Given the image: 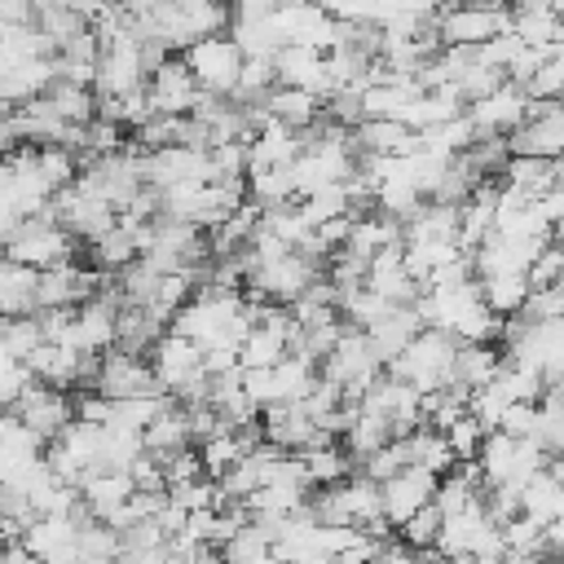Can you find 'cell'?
Returning a JSON list of instances; mask_svg holds the SVG:
<instances>
[{"label":"cell","instance_id":"obj_1","mask_svg":"<svg viewBox=\"0 0 564 564\" xmlns=\"http://www.w3.org/2000/svg\"><path fill=\"white\" fill-rule=\"evenodd\" d=\"M454 357H458V339L441 326H423L410 339V348L397 361H388L383 370L392 379H410L419 392H436V388L454 383Z\"/></svg>","mask_w":564,"mask_h":564},{"label":"cell","instance_id":"obj_45","mask_svg":"<svg viewBox=\"0 0 564 564\" xmlns=\"http://www.w3.org/2000/svg\"><path fill=\"white\" fill-rule=\"evenodd\" d=\"M445 436H449V445H454L458 458H476V454H480V441H485V427H480L476 414H463Z\"/></svg>","mask_w":564,"mask_h":564},{"label":"cell","instance_id":"obj_36","mask_svg":"<svg viewBox=\"0 0 564 564\" xmlns=\"http://www.w3.org/2000/svg\"><path fill=\"white\" fill-rule=\"evenodd\" d=\"M40 172L48 176L53 189H70L79 181V154L70 145H40Z\"/></svg>","mask_w":564,"mask_h":564},{"label":"cell","instance_id":"obj_25","mask_svg":"<svg viewBox=\"0 0 564 564\" xmlns=\"http://www.w3.org/2000/svg\"><path fill=\"white\" fill-rule=\"evenodd\" d=\"M410 458L419 463V467H427V471H436V476H445L454 463H458V454H454V445H449V436L445 432H436V427H414L410 436Z\"/></svg>","mask_w":564,"mask_h":564},{"label":"cell","instance_id":"obj_11","mask_svg":"<svg viewBox=\"0 0 564 564\" xmlns=\"http://www.w3.org/2000/svg\"><path fill=\"white\" fill-rule=\"evenodd\" d=\"M198 79L194 70L185 66V57H167L154 75H150V101H154V115H189L194 101H198Z\"/></svg>","mask_w":564,"mask_h":564},{"label":"cell","instance_id":"obj_34","mask_svg":"<svg viewBox=\"0 0 564 564\" xmlns=\"http://www.w3.org/2000/svg\"><path fill=\"white\" fill-rule=\"evenodd\" d=\"M44 344V326H40V317L35 313H26V317H9L4 322V357L9 361H26L35 348Z\"/></svg>","mask_w":564,"mask_h":564},{"label":"cell","instance_id":"obj_38","mask_svg":"<svg viewBox=\"0 0 564 564\" xmlns=\"http://www.w3.org/2000/svg\"><path fill=\"white\" fill-rule=\"evenodd\" d=\"M441 529H445V511L436 507V502H427L423 511H414L397 533H401V542H410L414 551H432L436 546V538H441Z\"/></svg>","mask_w":564,"mask_h":564},{"label":"cell","instance_id":"obj_8","mask_svg":"<svg viewBox=\"0 0 564 564\" xmlns=\"http://www.w3.org/2000/svg\"><path fill=\"white\" fill-rule=\"evenodd\" d=\"M436 485H441V476H436V471H427V467L410 463L405 471H397L392 480H383V516L401 529L414 511H423V507L436 498Z\"/></svg>","mask_w":564,"mask_h":564},{"label":"cell","instance_id":"obj_33","mask_svg":"<svg viewBox=\"0 0 564 564\" xmlns=\"http://www.w3.org/2000/svg\"><path fill=\"white\" fill-rule=\"evenodd\" d=\"M410 463H414V458H410V441H405V436H392V441H388V445H379L370 458H361V463H357V471H366L370 480H379V485H383V480H392L397 471H405Z\"/></svg>","mask_w":564,"mask_h":564},{"label":"cell","instance_id":"obj_10","mask_svg":"<svg viewBox=\"0 0 564 564\" xmlns=\"http://www.w3.org/2000/svg\"><path fill=\"white\" fill-rule=\"evenodd\" d=\"M150 366H154V375H159L163 392H181V388L203 370V348H198L194 339H185V335L167 330V335L150 348Z\"/></svg>","mask_w":564,"mask_h":564},{"label":"cell","instance_id":"obj_44","mask_svg":"<svg viewBox=\"0 0 564 564\" xmlns=\"http://www.w3.org/2000/svg\"><path fill=\"white\" fill-rule=\"evenodd\" d=\"M524 48H529V44H524L516 31H502V35H494L489 44H480V62H485V66H498V70H507V66H511V62H516Z\"/></svg>","mask_w":564,"mask_h":564},{"label":"cell","instance_id":"obj_46","mask_svg":"<svg viewBox=\"0 0 564 564\" xmlns=\"http://www.w3.org/2000/svg\"><path fill=\"white\" fill-rule=\"evenodd\" d=\"M31 383H35V370L26 361H9L4 357V370H0V397H4V405H18Z\"/></svg>","mask_w":564,"mask_h":564},{"label":"cell","instance_id":"obj_35","mask_svg":"<svg viewBox=\"0 0 564 564\" xmlns=\"http://www.w3.org/2000/svg\"><path fill=\"white\" fill-rule=\"evenodd\" d=\"M560 498H564V485L551 476V471H538V476H529V485H524V511L529 516H538V520H555L560 516Z\"/></svg>","mask_w":564,"mask_h":564},{"label":"cell","instance_id":"obj_48","mask_svg":"<svg viewBox=\"0 0 564 564\" xmlns=\"http://www.w3.org/2000/svg\"><path fill=\"white\" fill-rule=\"evenodd\" d=\"M242 388L260 401V410L273 405V401H282V392H278V370H273V366H264V370H247V366H242Z\"/></svg>","mask_w":564,"mask_h":564},{"label":"cell","instance_id":"obj_15","mask_svg":"<svg viewBox=\"0 0 564 564\" xmlns=\"http://www.w3.org/2000/svg\"><path fill=\"white\" fill-rule=\"evenodd\" d=\"M79 357L84 352H75V348H66V344H40L31 357H26V366L35 370V379L40 383H48V388H79Z\"/></svg>","mask_w":564,"mask_h":564},{"label":"cell","instance_id":"obj_49","mask_svg":"<svg viewBox=\"0 0 564 564\" xmlns=\"http://www.w3.org/2000/svg\"><path fill=\"white\" fill-rule=\"evenodd\" d=\"M128 476H132V485H137V489H167V471H163V463H159L150 449H145L141 458H132Z\"/></svg>","mask_w":564,"mask_h":564},{"label":"cell","instance_id":"obj_17","mask_svg":"<svg viewBox=\"0 0 564 564\" xmlns=\"http://www.w3.org/2000/svg\"><path fill=\"white\" fill-rule=\"evenodd\" d=\"M555 176H560V159H542V154H511L507 167H502V181L524 189L529 198H542L555 189Z\"/></svg>","mask_w":564,"mask_h":564},{"label":"cell","instance_id":"obj_19","mask_svg":"<svg viewBox=\"0 0 564 564\" xmlns=\"http://www.w3.org/2000/svg\"><path fill=\"white\" fill-rule=\"evenodd\" d=\"M79 494H84V502L93 507V516L106 520L115 507H123V502L137 494V485H132L128 471H93V476H84Z\"/></svg>","mask_w":564,"mask_h":564},{"label":"cell","instance_id":"obj_51","mask_svg":"<svg viewBox=\"0 0 564 564\" xmlns=\"http://www.w3.org/2000/svg\"><path fill=\"white\" fill-rule=\"evenodd\" d=\"M546 551L564 560V516H555V520L546 524Z\"/></svg>","mask_w":564,"mask_h":564},{"label":"cell","instance_id":"obj_2","mask_svg":"<svg viewBox=\"0 0 564 564\" xmlns=\"http://www.w3.org/2000/svg\"><path fill=\"white\" fill-rule=\"evenodd\" d=\"M502 31H516L507 0H467V4H445L436 13L441 44H489Z\"/></svg>","mask_w":564,"mask_h":564},{"label":"cell","instance_id":"obj_18","mask_svg":"<svg viewBox=\"0 0 564 564\" xmlns=\"http://www.w3.org/2000/svg\"><path fill=\"white\" fill-rule=\"evenodd\" d=\"M502 361L507 352L494 348V344H458V357H454V383L463 388H485L502 375Z\"/></svg>","mask_w":564,"mask_h":564},{"label":"cell","instance_id":"obj_28","mask_svg":"<svg viewBox=\"0 0 564 564\" xmlns=\"http://www.w3.org/2000/svg\"><path fill=\"white\" fill-rule=\"evenodd\" d=\"M88 247H93V264H97L101 273H119V269H128L132 260H141L137 234H128L123 225H115L110 234H101V238L88 242Z\"/></svg>","mask_w":564,"mask_h":564},{"label":"cell","instance_id":"obj_13","mask_svg":"<svg viewBox=\"0 0 564 564\" xmlns=\"http://www.w3.org/2000/svg\"><path fill=\"white\" fill-rule=\"evenodd\" d=\"M423 330V322H419V313H414V304H397L388 317H379L366 335H370V348L379 352V361L388 366V361H397L405 348H410V339Z\"/></svg>","mask_w":564,"mask_h":564},{"label":"cell","instance_id":"obj_21","mask_svg":"<svg viewBox=\"0 0 564 564\" xmlns=\"http://www.w3.org/2000/svg\"><path fill=\"white\" fill-rule=\"evenodd\" d=\"M229 35L238 40V48H242L247 57H278V53L286 48V35H282V26L273 22V13H269V18H234Z\"/></svg>","mask_w":564,"mask_h":564},{"label":"cell","instance_id":"obj_22","mask_svg":"<svg viewBox=\"0 0 564 564\" xmlns=\"http://www.w3.org/2000/svg\"><path fill=\"white\" fill-rule=\"evenodd\" d=\"M392 436H397V432H392V419L379 414V410H366V405H361V414H357L352 427L344 432V449L361 463V458H370L379 445H388Z\"/></svg>","mask_w":564,"mask_h":564},{"label":"cell","instance_id":"obj_14","mask_svg":"<svg viewBox=\"0 0 564 564\" xmlns=\"http://www.w3.org/2000/svg\"><path fill=\"white\" fill-rule=\"evenodd\" d=\"M44 449H48V441L40 436V432H31L18 414H9L4 423H0V463H4V480H13L22 467H31L35 458H44Z\"/></svg>","mask_w":564,"mask_h":564},{"label":"cell","instance_id":"obj_23","mask_svg":"<svg viewBox=\"0 0 564 564\" xmlns=\"http://www.w3.org/2000/svg\"><path fill=\"white\" fill-rule=\"evenodd\" d=\"M48 101H53V110H57L62 119H70V123H93V119H97V106H101L97 88L75 84V79H62V75L53 79Z\"/></svg>","mask_w":564,"mask_h":564},{"label":"cell","instance_id":"obj_30","mask_svg":"<svg viewBox=\"0 0 564 564\" xmlns=\"http://www.w3.org/2000/svg\"><path fill=\"white\" fill-rule=\"evenodd\" d=\"M300 207H304V216H308L313 225H322V220H330V216H357V203H352V194H348V181H330V185L313 189L308 198H300Z\"/></svg>","mask_w":564,"mask_h":564},{"label":"cell","instance_id":"obj_24","mask_svg":"<svg viewBox=\"0 0 564 564\" xmlns=\"http://www.w3.org/2000/svg\"><path fill=\"white\" fill-rule=\"evenodd\" d=\"M485 286V304L498 313V317H516L524 313L533 286H529V273H494V278H480Z\"/></svg>","mask_w":564,"mask_h":564},{"label":"cell","instance_id":"obj_43","mask_svg":"<svg viewBox=\"0 0 564 564\" xmlns=\"http://www.w3.org/2000/svg\"><path fill=\"white\" fill-rule=\"evenodd\" d=\"M476 498H485V494H476V489H471L463 476L445 471V476H441V485H436V498H432V502H436L445 516H458V511H467Z\"/></svg>","mask_w":564,"mask_h":564},{"label":"cell","instance_id":"obj_3","mask_svg":"<svg viewBox=\"0 0 564 564\" xmlns=\"http://www.w3.org/2000/svg\"><path fill=\"white\" fill-rule=\"evenodd\" d=\"M185 66L194 70V79H198V88H207V93H234L238 88V75H242V62H247V53L238 48V40L225 31V35H207V40H194L185 53Z\"/></svg>","mask_w":564,"mask_h":564},{"label":"cell","instance_id":"obj_26","mask_svg":"<svg viewBox=\"0 0 564 564\" xmlns=\"http://www.w3.org/2000/svg\"><path fill=\"white\" fill-rule=\"evenodd\" d=\"M79 264L75 260H62L53 269L40 273V308H70L79 304Z\"/></svg>","mask_w":564,"mask_h":564},{"label":"cell","instance_id":"obj_6","mask_svg":"<svg viewBox=\"0 0 564 564\" xmlns=\"http://www.w3.org/2000/svg\"><path fill=\"white\" fill-rule=\"evenodd\" d=\"M97 392H106L110 401H128V397H145V392H163L150 357L141 352H123V348H110L101 357V375H97Z\"/></svg>","mask_w":564,"mask_h":564},{"label":"cell","instance_id":"obj_32","mask_svg":"<svg viewBox=\"0 0 564 564\" xmlns=\"http://www.w3.org/2000/svg\"><path fill=\"white\" fill-rule=\"evenodd\" d=\"M304 463H308V476H313V485L322 489V485H339V480H348V471H352V454L348 449H339V445H313V449H304Z\"/></svg>","mask_w":564,"mask_h":564},{"label":"cell","instance_id":"obj_41","mask_svg":"<svg viewBox=\"0 0 564 564\" xmlns=\"http://www.w3.org/2000/svg\"><path fill=\"white\" fill-rule=\"evenodd\" d=\"M159 463H163V471H167V489H172V485H189V480H203V476H207L203 449H194V445H185V449H176V454H163Z\"/></svg>","mask_w":564,"mask_h":564},{"label":"cell","instance_id":"obj_16","mask_svg":"<svg viewBox=\"0 0 564 564\" xmlns=\"http://www.w3.org/2000/svg\"><path fill=\"white\" fill-rule=\"evenodd\" d=\"M269 110H273V119L286 123V128H313V123L326 115V101H322L317 93H308V88L278 84V88L269 93Z\"/></svg>","mask_w":564,"mask_h":564},{"label":"cell","instance_id":"obj_4","mask_svg":"<svg viewBox=\"0 0 564 564\" xmlns=\"http://www.w3.org/2000/svg\"><path fill=\"white\" fill-rule=\"evenodd\" d=\"M75 242H79V238H75L66 225H57V220H48V216H35V220H26V225L4 242V256H9V260H22V264H35V269H53V264L70 260Z\"/></svg>","mask_w":564,"mask_h":564},{"label":"cell","instance_id":"obj_7","mask_svg":"<svg viewBox=\"0 0 564 564\" xmlns=\"http://www.w3.org/2000/svg\"><path fill=\"white\" fill-rule=\"evenodd\" d=\"M467 119L476 123L480 137H511V132L529 119V93L507 79L498 93L471 101V106H467Z\"/></svg>","mask_w":564,"mask_h":564},{"label":"cell","instance_id":"obj_40","mask_svg":"<svg viewBox=\"0 0 564 564\" xmlns=\"http://www.w3.org/2000/svg\"><path fill=\"white\" fill-rule=\"evenodd\" d=\"M286 357V339H278L273 330L256 326L247 339H242V366L247 370H264V366H278Z\"/></svg>","mask_w":564,"mask_h":564},{"label":"cell","instance_id":"obj_39","mask_svg":"<svg viewBox=\"0 0 564 564\" xmlns=\"http://www.w3.org/2000/svg\"><path fill=\"white\" fill-rule=\"evenodd\" d=\"M507 405H511V397H507V388H502L498 379H494V383H485V388H471V401H467V410L480 419V427H485V432H498V427H502Z\"/></svg>","mask_w":564,"mask_h":564},{"label":"cell","instance_id":"obj_27","mask_svg":"<svg viewBox=\"0 0 564 564\" xmlns=\"http://www.w3.org/2000/svg\"><path fill=\"white\" fill-rule=\"evenodd\" d=\"M251 181V198L269 212V207H286V203H295L300 198V185H295V163L291 167H264V172H256V176H247Z\"/></svg>","mask_w":564,"mask_h":564},{"label":"cell","instance_id":"obj_5","mask_svg":"<svg viewBox=\"0 0 564 564\" xmlns=\"http://www.w3.org/2000/svg\"><path fill=\"white\" fill-rule=\"evenodd\" d=\"M9 414H18L31 432H40L44 441H57L70 423H75V397H66V388H48V383H31L22 392L18 405H9Z\"/></svg>","mask_w":564,"mask_h":564},{"label":"cell","instance_id":"obj_50","mask_svg":"<svg viewBox=\"0 0 564 564\" xmlns=\"http://www.w3.org/2000/svg\"><path fill=\"white\" fill-rule=\"evenodd\" d=\"M229 4H234V18H269L278 13L282 0H229Z\"/></svg>","mask_w":564,"mask_h":564},{"label":"cell","instance_id":"obj_52","mask_svg":"<svg viewBox=\"0 0 564 564\" xmlns=\"http://www.w3.org/2000/svg\"><path fill=\"white\" fill-rule=\"evenodd\" d=\"M538 564H564V560H560V555H542Z\"/></svg>","mask_w":564,"mask_h":564},{"label":"cell","instance_id":"obj_37","mask_svg":"<svg viewBox=\"0 0 564 564\" xmlns=\"http://www.w3.org/2000/svg\"><path fill=\"white\" fill-rule=\"evenodd\" d=\"M198 449H203V463H207V476H212V480H220V476H225V471L247 454V445L238 441V432H234V427L216 432V436H212V441H203Z\"/></svg>","mask_w":564,"mask_h":564},{"label":"cell","instance_id":"obj_47","mask_svg":"<svg viewBox=\"0 0 564 564\" xmlns=\"http://www.w3.org/2000/svg\"><path fill=\"white\" fill-rule=\"evenodd\" d=\"M502 432H511L516 441L538 436V401H511L502 414Z\"/></svg>","mask_w":564,"mask_h":564},{"label":"cell","instance_id":"obj_42","mask_svg":"<svg viewBox=\"0 0 564 564\" xmlns=\"http://www.w3.org/2000/svg\"><path fill=\"white\" fill-rule=\"evenodd\" d=\"M564 282V247L560 242H546L538 251V260L529 264V286L533 291H546V286H560Z\"/></svg>","mask_w":564,"mask_h":564},{"label":"cell","instance_id":"obj_31","mask_svg":"<svg viewBox=\"0 0 564 564\" xmlns=\"http://www.w3.org/2000/svg\"><path fill=\"white\" fill-rule=\"evenodd\" d=\"M123 551V533L106 520H93L79 529V564H115Z\"/></svg>","mask_w":564,"mask_h":564},{"label":"cell","instance_id":"obj_9","mask_svg":"<svg viewBox=\"0 0 564 564\" xmlns=\"http://www.w3.org/2000/svg\"><path fill=\"white\" fill-rule=\"evenodd\" d=\"M273 62H278V84L308 88V93H317L322 101H326V97H335V79H330V66H326V53H322V48L286 44Z\"/></svg>","mask_w":564,"mask_h":564},{"label":"cell","instance_id":"obj_20","mask_svg":"<svg viewBox=\"0 0 564 564\" xmlns=\"http://www.w3.org/2000/svg\"><path fill=\"white\" fill-rule=\"evenodd\" d=\"M145 449L154 454V458H163V454H176V449H185L194 436H189V410L181 405V401H172L145 432Z\"/></svg>","mask_w":564,"mask_h":564},{"label":"cell","instance_id":"obj_29","mask_svg":"<svg viewBox=\"0 0 564 564\" xmlns=\"http://www.w3.org/2000/svg\"><path fill=\"white\" fill-rule=\"evenodd\" d=\"M159 282H163V269H154V260H132L128 269H119V295H123V304H154V295H159Z\"/></svg>","mask_w":564,"mask_h":564},{"label":"cell","instance_id":"obj_12","mask_svg":"<svg viewBox=\"0 0 564 564\" xmlns=\"http://www.w3.org/2000/svg\"><path fill=\"white\" fill-rule=\"evenodd\" d=\"M40 273L44 269L4 256V264H0V308H4V317L40 313Z\"/></svg>","mask_w":564,"mask_h":564}]
</instances>
